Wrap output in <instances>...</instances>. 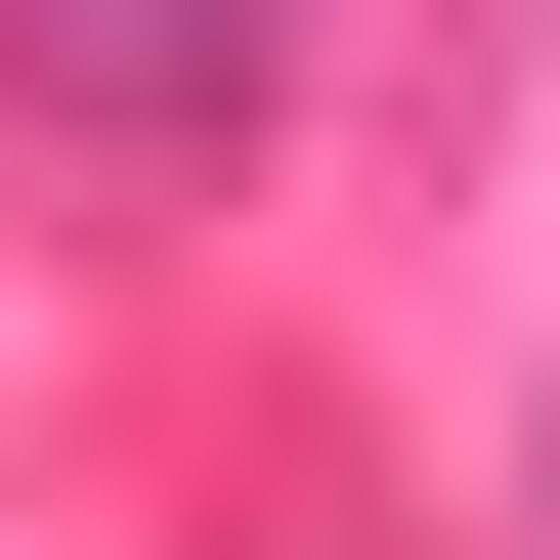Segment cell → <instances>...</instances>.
<instances>
[{
	"label": "cell",
	"mask_w": 560,
	"mask_h": 560,
	"mask_svg": "<svg viewBox=\"0 0 560 560\" xmlns=\"http://www.w3.org/2000/svg\"><path fill=\"white\" fill-rule=\"evenodd\" d=\"M302 44H346V0H0V86H44L86 173H215V130L302 86Z\"/></svg>",
	"instance_id": "obj_1"
},
{
	"label": "cell",
	"mask_w": 560,
	"mask_h": 560,
	"mask_svg": "<svg viewBox=\"0 0 560 560\" xmlns=\"http://www.w3.org/2000/svg\"><path fill=\"white\" fill-rule=\"evenodd\" d=\"M517 517H560V388H517Z\"/></svg>",
	"instance_id": "obj_2"
}]
</instances>
